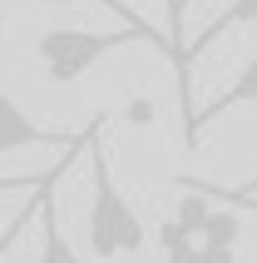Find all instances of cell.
I'll return each instance as SVG.
<instances>
[{
	"label": "cell",
	"mask_w": 257,
	"mask_h": 263,
	"mask_svg": "<svg viewBox=\"0 0 257 263\" xmlns=\"http://www.w3.org/2000/svg\"><path fill=\"white\" fill-rule=\"evenodd\" d=\"M84 149H89V209H84V234L94 258H119V253L143 249V219L114 184L109 169V149H104V119L84 124Z\"/></svg>",
	"instance_id": "6da1fadb"
},
{
	"label": "cell",
	"mask_w": 257,
	"mask_h": 263,
	"mask_svg": "<svg viewBox=\"0 0 257 263\" xmlns=\"http://www.w3.org/2000/svg\"><path fill=\"white\" fill-rule=\"evenodd\" d=\"M124 45H148L139 30H74V25H59V30H45L35 40V55H40V70L55 80V85H74L84 80L104 55H114Z\"/></svg>",
	"instance_id": "7a4b0ae2"
},
{
	"label": "cell",
	"mask_w": 257,
	"mask_h": 263,
	"mask_svg": "<svg viewBox=\"0 0 257 263\" xmlns=\"http://www.w3.org/2000/svg\"><path fill=\"white\" fill-rule=\"evenodd\" d=\"M252 15H257V0H232L228 10L218 15L213 25H203L193 40H178V55H173V70H178V100H183V119L193 115V80H188V70H193V60L208 50V45H218L228 30L238 25H252Z\"/></svg>",
	"instance_id": "3957f363"
},
{
	"label": "cell",
	"mask_w": 257,
	"mask_h": 263,
	"mask_svg": "<svg viewBox=\"0 0 257 263\" xmlns=\"http://www.w3.org/2000/svg\"><path fill=\"white\" fill-rule=\"evenodd\" d=\"M84 139V129H45V124H35V119L20 109V104L0 89V154H15V149H70Z\"/></svg>",
	"instance_id": "277c9868"
},
{
	"label": "cell",
	"mask_w": 257,
	"mask_h": 263,
	"mask_svg": "<svg viewBox=\"0 0 257 263\" xmlns=\"http://www.w3.org/2000/svg\"><path fill=\"white\" fill-rule=\"evenodd\" d=\"M252 95H257V65H252V55H247V65L238 70V80H232L228 95H223V100H213V104H203V109H193V115L183 119V144L198 149L203 129H208L213 119H223L228 109H238V104H252Z\"/></svg>",
	"instance_id": "5b68a950"
},
{
	"label": "cell",
	"mask_w": 257,
	"mask_h": 263,
	"mask_svg": "<svg viewBox=\"0 0 257 263\" xmlns=\"http://www.w3.org/2000/svg\"><path fill=\"white\" fill-rule=\"evenodd\" d=\"M59 179H65V174H55L50 184H45L40 204H35V214H40V258H35V263H84L79 249L65 238V223H59V204H55V184H59Z\"/></svg>",
	"instance_id": "8992f818"
},
{
	"label": "cell",
	"mask_w": 257,
	"mask_h": 263,
	"mask_svg": "<svg viewBox=\"0 0 257 263\" xmlns=\"http://www.w3.org/2000/svg\"><path fill=\"white\" fill-rule=\"evenodd\" d=\"M84 134H89V129H84ZM79 154H84V139H79V144H70V149H65V154H59V164H55V169H50V179H55V174H70V164L79 159ZM50 179H45V184H50ZM45 184H40V189H45ZM40 189H30V204L20 209V214H15L10 223H0V263L10 258V249H15V243H20V234H25V223L35 219V204H40Z\"/></svg>",
	"instance_id": "52a82bcc"
},
{
	"label": "cell",
	"mask_w": 257,
	"mask_h": 263,
	"mask_svg": "<svg viewBox=\"0 0 257 263\" xmlns=\"http://www.w3.org/2000/svg\"><path fill=\"white\" fill-rule=\"evenodd\" d=\"M35 5H59V10H74V5H99V10H109V15H119L128 30H139L143 40L154 45V50H163V55H173V45H168V35L163 30H154L148 20H143L134 5H124V0H35Z\"/></svg>",
	"instance_id": "ba28073f"
},
{
	"label": "cell",
	"mask_w": 257,
	"mask_h": 263,
	"mask_svg": "<svg viewBox=\"0 0 257 263\" xmlns=\"http://www.w3.org/2000/svg\"><path fill=\"white\" fill-rule=\"evenodd\" d=\"M238 238H243V219H238V214H223V209H208V219H203V229H198V243H238Z\"/></svg>",
	"instance_id": "9c48e42d"
},
{
	"label": "cell",
	"mask_w": 257,
	"mask_h": 263,
	"mask_svg": "<svg viewBox=\"0 0 257 263\" xmlns=\"http://www.w3.org/2000/svg\"><path fill=\"white\" fill-rule=\"evenodd\" d=\"M45 179H50V169H40V174H0V194H30Z\"/></svg>",
	"instance_id": "30bf717a"
},
{
	"label": "cell",
	"mask_w": 257,
	"mask_h": 263,
	"mask_svg": "<svg viewBox=\"0 0 257 263\" xmlns=\"http://www.w3.org/2000/svg\"><path fill=\"white\" fill-rule=\"evenodd\" d=\"M198 263H238L228 243H198Z\"/></svg>",
	"instance_id": "8fae6325"
},
{
	"label": "cell",
	"mask_w": 257,
	"mask_h": 263,
	"mask_svg": "<svg viewBox=\"0 0 257 263\" xmlns=\"http://www.w3.org/2000/svg\"><path fill=\"white\" fill-rule=\"evenodd\" d=\"M178 40H183V20H178V0H168V45H173V55H178Z\"/></svg>",
	"instance_id": "7c38bea8"
},
{
	"label": "cell",
	"mask_w": 257,
	"mask_h": 263,
	"mask_svg": "<svg viewBox=\"0 0 257 263\" xmlns=\"http://www.w3.org/2000/svg\"><path fill=\"white\" fill-rule=\"evenodd\" d=\"M183 10H188V0H178V15H183Z\"/></svg>",
	"instance_id": "4fadbf2b"
},
{
	"label": "cell",
	"mask_w": 257,
	"mask_h": 263,
	"mask_svg": "<svg viewBox=\"0 0 257 263\" xmlns=\"http://www.w3.org/2000/svg\"><path fill=\"white\" fill-rule=\"evenodd\" d=\"M178 20H183V15H178Z\"/></svg>",
	"instance_id": "5bb4252c"
}]
</instances>
